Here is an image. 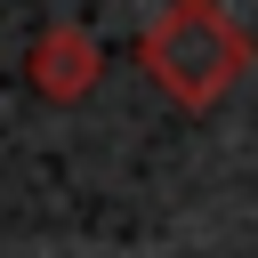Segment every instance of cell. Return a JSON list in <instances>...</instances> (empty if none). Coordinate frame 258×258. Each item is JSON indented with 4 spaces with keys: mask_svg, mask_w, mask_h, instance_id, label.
<instances>
[{
    "mask_svg": "<svg viewBox=\"0 0 258 258\" xmlns=\"http://www.w3.org/2000/svg\"><path fill=\"white\" fill-rule=\"evenodd\" d=\"M145 73L177 97V105H218L234 81H242V64H250V40H242V24L218 8V0H169L161 16H153V32H145Z\"/></svg>",
    "mask_w": 258,
    "mask_h": 258,
    "instance_id": "1",
    "label": "cell"
},
{
    "mask_svg": "<svg viewBox=\"0 0 258 258\" xmlns=\"http://www.w3.org/2000/svg\"><path fill=\"white\" fill-rule=\"evenodd\" d=\"M32 81H40V97H81V89L97 81V40H89L81 24L40 32V48H32Z\"/></svg>",
    "mask_w": 258,
    "mask_h": 258,
    "instance_id": "2",
    "label": "cell"
}]
</instances>
